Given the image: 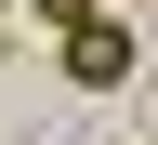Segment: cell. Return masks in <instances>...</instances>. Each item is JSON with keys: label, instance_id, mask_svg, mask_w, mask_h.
<instances>
[{"label": "cell", "instance_id": "1", "mask_svg": "<svg viewBox=\"0 0 158 145\" xmlns=\"http://www.w3.org/2000/svg\"><path fill=\"white\" fill-rule=\"evenodd\" d=\"M66 79H79V92H118V79H132V27H118V13L66 27Z\"/></svg>", "mask_w": 158, "mask_h": 145}, {"label": "cell", "instance_id": "2", "mask_svg": "<svg viewBox=\"0 0 158 145\" xmlns=\"http://www.w3.org/2000/svg\"><path fill=\"white\" fill-rule=\"evenodd\" d=\"M27 13H53V27H92V13H106V0H27Z\"/></svg>", "mask_w": 158, "mask_h": 145}, {"label": "cell", "instance_id": "3", "mask_svg": "<svg viewBox=\"0 0 158 145\" xmlns=\"http://www.w3.org/2000/svg\"><path fill=\"white\" fill-rule=\"evenodd\" d=\"M0 13H27V0H0Z\"/></svg>", "mask_w": 158, "mask_h": 145}]
</instances>
